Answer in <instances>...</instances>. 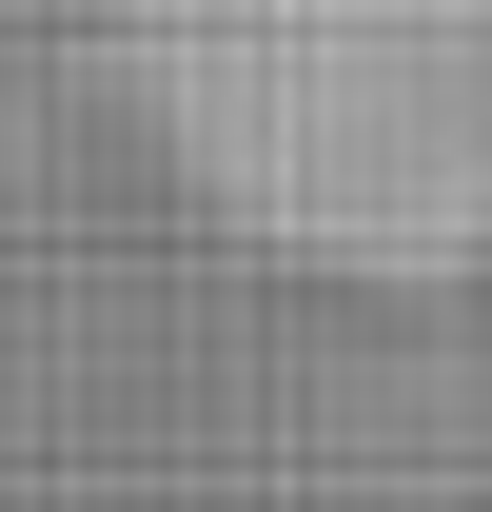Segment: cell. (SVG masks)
<instances>
[{
    "label": "cell",
    "instance_id": "1",
    "mask_svg": "<svg viewBox=\"0 0 492 512\" xmlns=\"http://www.w3.org/2000/svg\"><path fill=\"white\" fill-rule=\"evenodd\" d=\"M99 79L237 256L374 296L492 256V0H99Z\"/></svg>",
    "mask_w": 492,
    "mask_h": 512
}]
</instances>
